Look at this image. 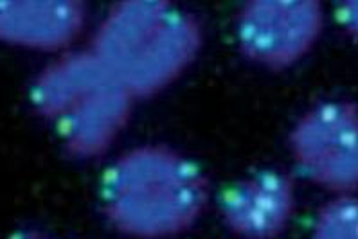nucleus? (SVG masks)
I'll list each match as a JSON object with an SVG mask.
<instances>
[{
    "label": "nucleus",
    "instance_id": "nucleus-3",
    "mask_svg": "<svg viewBox=\"0 0 358 239\" xmlns=\"http://www.w3.org/2000/svg\"><path fill=\"white\" fill-rule=\"evenodd\" d=\"M295 169L333 194L358 189V105L326 101L308 108L288 133Z\"/></svg>",
    "mask_w": 358,
    "mask_h": 239
},
{
    "label": "nucleus",
    "instance_id": "nucleus-9",
    "mask_svg": "<svg viewBox=\"0 0 358 239\" xmlns=\"http://www.w3.org/2000/svg\"><path fill=\"white\" fill-rule=\"evenodd\" d=\"M310 239H358V196L335 194L320 207Z\"/></svg>",
    "mask_w": 358,
    "mask_h": 239
},
{
    "label": "nucleus",
    "instance_id": "nucleus-6",
    "mask_svg": "<svg viewBox=\"0 0 358 239\" xmlns=\"http://www.w3.org/2000/svg\"><path fill=\"white\" fill-rule=\"evenodd\" d=\"M297 198L288 173H254L236 180L220 196L218 214L238 239H278L294 219Z\"/></svg>",
    "mask_w": 358,
    "mask_h": 239
},
{
    "label": "nucleus",
    "instance_id": "nucleus-2",
    "mask_svg": "<svg viewBox=\"0 0 358 239\" xmlns=\"http://www.w3.org/2000/svg\"><path fill=\"white\" fill-rule=\"evenodd\" d=\"M202 45V24L191 13L166 0H122L106 13L90 50L135 99H143L175 83Z\"/></svg>",
    "mask_w": 358,
    "mask_h": 239
},
{
    "label": "nucleus",
    "instance_id": "nucleus-11",
    "mask_svg": "<svg viewBox=\"0 0 358 239\" xmlns=\"http://www.w3.org/2000/svg\"><path fill=\"white\" fill-rule=\"evenodd\" d=\"M18 239H47V238H45V236H42V234H36V232H29V234L20 236Z\"/></svg>",
    "mask_w": 358,
    "mask_h": 239
},
{
    "label": "nucleus",
    "instance_id": "nucleus-10",
    "mask_svg": "<svg viewBox=\"0 0 358 239\" xmlns=\"http://www.w3.org/2000/svg\"><path fill=\"white\" fill-rule=\"evenodd\" d=\"M338 20L344 29L358 38V0H350L338 8Z\"/></svg>",
    "mask_w": 358,
    "mask_h": 239
},
{
    "label": "nucleus",
    "instance_id": "nucleus-4",
    "mask_svg": "<svg viewBox=\"0 0 358 239\" xmlns=\"http://www.w3.org/2000/svg\"><path fill=\"white\" fill-rule=\"evenodd\" d=\"M322 27L317 0H250L238 13V47L252 63L279 72L313 49Z\"/></svg>",
    "mask_w": 358,
    "mask_h": 239
},
{
    "label": "nucleus",
    "instance_id": "nucleus-7",
    "mask_svg": "<svg viewBox=\"0 0 358 239\" xmlns=\"http://www.w3.org/2000/svg\"><path fill=\"white\" fill-rule=\"evenodd\" d=\"M87 20L78 0L0 2V40L40 50H64L76 42Z\"/></svg>",
    "mask_w": 358,
    "mask_h": 239
},
{
    "label": "nucleus",
    "instance_id": "nucleus-1",
    "mask_svg": "<svg viewBox=\"0 0 358 239\" xmlns=\"http://www.w3.org/2000/svg\"><path fill=\"white\" fill-rule=\"evenodd\" d=\"M211 200L206 173L168 144H143L110 164L99 184V207L119 234L171 239L186 234Z\"/></svg>",
    "mask_w": 358,
    "mask_h": 239
},
{
    "label": "nucleus",
    "instance_id": "nucleus-5",
    "mask_svg": "<svg viewBox=\"0 0 358 239\" xmlns=\"http://www.w3.org/2000/svg\"><path fill=\"white\" fill-rule=\"evenodd\" d=\"M135 101L110 72L85 88L55 121L67 153L85 160L106 153L130 122Z\"/></svg>",
    "mask_w": 358,
    "mask_h": 239
},
{
    "label": "nucleus",
    "instance_id": "nucleus-8",
    "mask_svg": "<svg viewBox=\"0 0 358 239\" xmlns=\"http://www.w3.org/2000/svg\"><path fill=\"white\" fill-rule=\"evenodd\" d=\"M106 72L90 49L67 50L38 75L31 92L34 110L42 117L56 121L78 94L101 80Z\"/></svg>",
    "mask_w": 358,
    "mask_h": 239
}]
</instances>
